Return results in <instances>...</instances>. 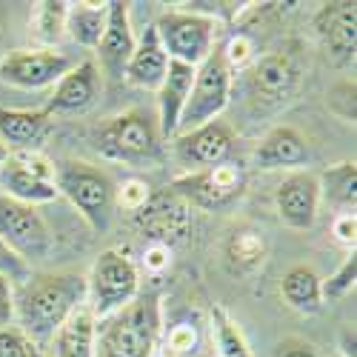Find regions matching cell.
<instances>
[{"mask_svg": "<svg viewBox=\"0 0 357 357\" xmlns=\"http://www.w3.org/2000/svg\"><path fill=\"white\" fill-rule=\"evenodd\" d=\"M66 12H69V3H63V0H46V3L35 6L32 26L38 40L46 43L43 49L61 43V38L66 35Z\"/></svg>", "mask_w": 357, "mask_h": 357, "instance_id": "29", "label": "cell"}, {"mask_svg": "<svg viewBox=\"0 0 357 357\" xmlns=\"http://www.w3.org/2000/svg\"><path fill=\"white\" fill-rule=\"evenodd\" d=\"M137 294H140V272L135 260L117 249L100 252L92 272L86 278V306L95 314V320L121 312Z\"/></svg>", "mask_w": 357, "mask_h": 357, "instance_id": "5", "label": "cell"}, {"mask_svg": "<svg viewBox=\"0 0 357 357\" xmlns=\"http://www.w3.org/2000/svg\"><path fill=\"white\" fill-rule=\"evenodd\" d=\"M52 132V117L43 109H0V143L9 152H40Z\"/></svg>", "mask_w": 357, "mask_h": 357, "instance_id": "19", "label": "cell"}, {"mask_svg": "<svg viewBox=\"0 0 357 357\" xmlns=\"http://www.w3.org/2000/svg\"><path fill=\"white\" fill-rule=\"evenodd\" d=\"M231 75L234 72L226 63L223 49L218 43L215 52L195 69V83H192L186 109L181 114V126H177V135L192 132V129L209 123V121H218L220 112L231 100Z\"/></svg>", "mask_w": 357, "mask_h": 357, "instance_id": "7", "label": "cell"}, {"mask_svg": "<svg viewBox=\"0 0 357 357\" xmlns=\"http://www.w3.org/2000/svg\"><path fill=\"white\" fill-rule=\"evenodd\" d=\"M152 26H155V32L160 38V46L169 54V61L186 63V66H195V69L218 46V29H220V23L215 20V15L169 9Z\"/></svg>", "mask_w": 357, "mask_h": 357, "instance_id": "6", "label": "cell"}, {"mask_svg": "<svg viewBox=\"0 0 357 357\" xmlns=\"http://www.w3.org/2000/svg\"><path fill=\"white\" fill-rule=\"evenodd\" d=\"M117 200H121V206H126L129 212H137L140 206L149 200V186L140 183V181H129L121 192H117Z\"/></svg>", "mask_w": 357, "mask_h": 357, "instance_id": "36", "label": "cell"}, {"mask_svg": "<svg viewBox=\"0 0 357 357\" xmlns=\"http://www.w3.org/2000/svg\"><path fill=\"white\" fill-rule=\"evenodd\" d=\"M95 314L83 303L52 337L54 357H95Z\"/></svg>", "mask_w": 357, "mask_h": 357, "instance_id": "23", "label": "cell"}, {"mask_svg": "<svg viewBox=\"0 0 357 357\" xmlns=\"http://www.w3.org/2000/svg\"><path fill=\"white\" fill-rule=\"evenodd\" d=\"M172 263V249L163 246V243H146V252H143V266L152 272H163L166 266Z\"/></svg>", "mask_w": 357, "mask_h": 357, "instance_id": "38", "label": "cell"}, {"mask_svg": "<svg viewBox=\"0 0 357 357\" xmlns=\"http://www.w3.org/2000/svg\"><path fill=\"white\" fill-rule=\"evenodd\" d=\"M195 83V66L169 61V72L158 89V126H160V137L172 140L181 126V114L186 109L189 92Z\"/></svg>", "mask_w": 357, "mask_h": 357, "instance_id": "20", "label": "cell"}, {"mask_svg": "<svg viewBox=\"0 0 357 357\" xmlns=\"http://www.w3.org/2000/svg\"><path fill=\"white\" fill-rule=\"evenodd\" d=\"M54 189L63 195L80 218L92 226L95 231H103L109 226L114 200H117V186L114 181L98 166L86 160H57L54 163Z\"/></svg>", "mask_w": 357, "mask_h": 357, "instance_id": "4", "label": "cell"}, {"mask_svg": "<svg viewBox=\"0 0 357 357\" xmlns=\"http://www.w3.org/2000/svg\"><path fill=\"white\" fill-rule=\"evenodd\" d=\"M166 72H169V54L160 46V38L155 32V26H146L140 40L135 43L132 61H129L123 77L137 89H152V92H158Z\"/></svg>", "mask_w": 357, "mask_h": 357, "instance_id": "22", "label": "cell"}, {"mask_svg": "<svg viewBox=\"0 0 357 357\" xmlns=\"http://www.w3.org/2000/svg\"><path fill=\"white\" fill-rule=\"evenodd\" d=\"M0 195L29 206L57 200L61 195L54 189V163L43 158V152H9L0 166Z\"/></svg>", "mask_w": 357, "mask_h": 357, "instance_id": "10", "label": "cell"}, {"mask_svg": "<svg viewBox=\"0 0 357 357\" xmlns=\"http://www.w3.org/2000/svg\"><path fill=\"white\" fill-rule=\"evenodd\" d=\"M135 32H132V17H129V3L123 0H109V20H106V32L98 43V61L100 69L106 72L109 80H123L126 66L132 61L135 52Z\"/></svg>", "mask_w": 357, "mask_h": 357, "instance_id": "17", "label": "cell"}, {"mask_svg": "<svg viewBox=\"0 0 357 357\" xmlns=\"http://www.w3.org/2000/svg\"><path fill=\"white\" fill-rule=\"evenodd\" d=\"M317 181H320V203L329 200L337 209V215L354 212V206H357V169L351 160L329 166L323 174H317Z\"/></svg>", "mask_w": 357, "mask_h": 357, "instance_id": "27", "label": "cell"}, {"mask_svg": "<svg viewBox=\"0 0 357 357\" xmlns=\"http://www.w3.org/2000/svg\"><path fill=\"white\" fill-rule=\"evenodd\" d=\"M340 351H343V357H357V351H354V329H346L340 335Z\"/></svg>", "mask_w": 357, "mask_h": 357, "instance_id": "40", "label": "cell"}, {"mask_svg": "<svg viewBox=\"0 0 357 357\" xmlns=\"http://www.w3.org/2000/svg\"><path fill=\"white\" fill-rule=\"evenodd\" d=\"M86 303V278L77 272L32 275L15 289L17 329L38 349L52 343L61 326Z\"/></svg>", "mask_w": 357, "mask_h": 357, "instance_id": "1", "label": "cell"}, {"mask_svg": "<svg viewBox=\"0 0 357 357\" xmlns=\"http://www.w3.org/2000/svg\"><path fill=\"white\" fill-rule=\"evenodd\" d=\"M314 32L337 66L354 63V54H357V6L354 3H349V0L323 3L314 15Z\"/></svg>", "mask_w": 357, "mask_h": 357, "instance_id": "16", "label": "cell"}, {"mask_svg": "<svg viewBox=\"0 0 357 357\" xmlns=\"http://www.w3.org/2000/svg\"><path fill=\"white\" fill-rule=\"evenodd\" d=\"M0 275H3L12 286H23L29 278H32V266H29L23 257H17L3 241H0Z\"/></svg>", "mask_w": 357, "mask_h": 357, "instance_id": "32", "label": "cell"}, {"mask_svg": "<svg viewBox=\"0 0 357 357\" xmlns=\"http://www.w3.org/2000/svg\"><path fill=\"white\" fill-rule=\"evenodd\" d=\"M297 83H301V66L289 52H269L263 57H255L246 69V89L249 98L263 109L283 106Z\"/></svg>", "mask_w": 357, "mask_h": 357, "instance_id": "11", "label": "cell"}, {"mask_svg": "<svg viewBox=\"0 0 357 357\" xmlns=\"http://www.w3.org/2000/svg\"><path fill=\"white\" fill-rule=\"evenodd\" d=\"M177 197H181L189 209H203V212H220L229 209L231 203L246 189V174L234 160L200 169V172H186L181 177H174L169 186Z\"/></svg>", "mask_w": 357, "mask_h": 357, "instance_id": "8", "label": "cell"}, {"mask_svg": "<svg viewBox=\"0 0 357 357\" xmlns=\"http://www.w3.org/2000/svg\"><path fill=\"white\" fill-rule=\"evenodd\" d=\"M283 301L301 314H317L323 309V294H320V275L312 266H291L280 280Z\"/></svg>", "mask_w": 357, "mask_h": 357, "instance_id": "24", "label": "cell"}, {"mask_svg": "<svg viewBox=\"0 0 357 357\" xmlns=\"http://www.w3.org/2000/svg\"><path fill=\"white\" fill-rule=\"evenodd\" d=\"M275 209L280 223H286L294 231H306L314 226L320 212V181L314 172L297 169L289 177H283L275 192Z\"/></svg>", "mask_w": 357, "mask_h": 357, "instance_id": "15", "label": "cell"}, {"mask_svg": "<svg viewBox=\"0 0 357 357\" xmlns=\"http://www.w3.org/2000/svg\"><path fill=\"white\" fill-rule=\"evenodd\" d=\"M332 234L337 237L343 246H351V249H354V241H357V218H354V212H340V215H335V220H332Z\"/></svg>", "mask_w": 357, "mask_h": 357, "instance_id": "35", "label": "cell"}, {"mask_svg": "<svg viewBox=\"0 0 357 357\" xmlns=\"http://www.w3.org/2000/svg\"><path fill=\"white\" fill-rule=\"evenodd\" d=\"M0 241L29 266L49 257L54 249V234L38 206H29L0 195Z\"/></svg>", "mask_w": 357, "mask_h": 357, "instance_id": "9", "label": "cell"}, {"mask_svg": "<svg viewBox=\"0 0 357 357\" xmlns=\"http://www.w3.org/2000/svg\"><path fill=\"white\" fill-rule=\"evenodd\" d=\"M354 283H357V255H346V260L337 266V272L329 278V280H320V294H323V303L329 301H343L346 294L354 291Z\"/></svg>", "mask_w": 357, "mask_h": 357, "instance_id": "31", "label": "cell"}, {"mask_svg": "<svg viewBox=\"0 0 357 357\" xmlns=\"http://www.w3.org/2000/svg\"><path fill=\"white\" fill-rule=\"evenodd\" d=\"M32 357H46V354H43V349H38V346H35V351H32Z\"/></svg>", "mask_w": 357, "mask_h": 357, "instance_id": "42", "label": "cell"}, {"mask_svg": "<svg viewBox=\"0 0 357 357\" xmlns=\"http://www.w3.org/2000/svg\"><path fill=\"white\" fill-rule=\"evenodd\" d=\"M223 255L231 266V272H241V275H249L255 272L257 266H263L266 255H269V243H266V237L260 229L255 226H237L229 241L223 246Z\"/></svg>", "mask_w": 357, "mask_h": 357, "instance_id": "25", "label": "cell"}, {"mask_svg": "<svg viewBox=\"0 0 357 357\" xmlns=\"http://www.w3.org/2000/svg\"><path fill=\"white\" fill-rule=\"evenodd\" d=\"M203 329L206 326L192 314H183V317L172 320L166 326L163 343H158L163 357H203V349H200L206 343Z\"/></svg>", "mask_w": 357, "mask_h": 357, "instance_id": "28", "label": "cell"}, {"mask_svg": "<svg viewBox=\"0 0 357 357\" xmlns=\"http://www.w3.org/2000/svg\"><path fill=\"white\" fill-rule=\"evenodd\" d=\"M174 155L183 166H189V172H200V169H212L220 163H229L234 155V129L223 121H209L192 132L174 135Z\"/></svg>", "mask_w": 357, "mask_h": 357, "instance_id": "13", "label": "cell"}, {"mask_svg": "<svg viewBox=\"0 0 357 357\" xmlns=\"http://www.w3.org/2000/svg\"><path fill=\"white\" fill-rule=\"evenodd\" d=\"M158 294H137L129 306L95 326V357H155L160 343Z\"/></svg>", "mask_w": 357, "mask_h": 357, "instance_id": "2", "label": "cell"}, {"mask_svg": "<svg viewBox=\"0 0 357 357\" xmlns=\"http://www.w3.org/2000/svg\"><path fill=\"white\" fill-rule=\"evenodd\" d=\"M32 351H35V343L15 323L0 329V357H32Z\"/></svg>", "mask_w": 357, "mask_h": 357, "instance_id": "33", "label": "cell"}, {"mask_svg": "<svg viewBox=\"0 0 357 357\" xmlns=\"http://www.w3.org/2000/svg\"><path fill=\"white\" fill-rule=\"evenodd\" d=\"M212 332L220 357H252V349L223 306H212Z\"/></svg>", "mask_w": 357, "mask_h": 357, "instance_id": "30", "label": "cell"}, {"mask_svg": "<svg viewBox=\"0 0 357 357\" xmlns=\"http://www.w3.org/2000/svg\"><path fill=\"white\" fill-rule=\"evenodd\" d=\"M15 323V286L0 275V329Z\"/></svg>", "mask_w": 357, "mask_h": 357, "instance_id": "37", "label": "cell"}, {"mask_svg": "<svg viewBox=\"0 0 357 357\" xmlns=\"http://www.w3.org/2000/svg\"><path fill=\"white\" fill-rule=\"evenodd\" d=\"M75 63L54 49H15L0 57V80L17 89L54 86Z\"/></svg>", "mask_w": 357, "mask_h": 357, "instance_id": "12", "label": "cell"}, {"mask_svg": "<svg viewBox=\"0 0 357 357\" xmlns=\"http://www.w3.org/2000/svg\"><path fill=\"white\" fill-rule=\"evenodd\" d=\"M278 357H320V351L306 340H286L280 343Z\"/></svg>", "mask_w": 357, "mask_h": 357, "instance_id": "39", "label": "cell"}, {"mask_svg": "<svg viewBox=\"0 0 357 357\" xmlns=\"http://www.w3.org/2000/svg\"><path fill=\"white\" fill-rule=\"evenodd\" d=\"M95 149L114 163L149 166L163 158V137L158 117L149 109H129L114 114L95 132Z\"/></svg>", "mask_w": 357, "mask_h": 357, "instance_id": "3", "label": "cell"}, {"mask_svg": "<svg viewBox=\"0 0 357 357\" xmlns=\"http://www.w3.org/2000/svg\"><path fill=\"white\" fill-rule=\"evenodd\" d=\"M135 223L149 243H163L172 249L192 226V209L172 189L160 195H149V200L135 212Z\"/></svg>", "mask_w": 357, "mask_h": 357, "instance_id": "14", "label": "cell"}, {"mask_svg": "<svg viewBox=\"0 0 357 357\" xmlns=\"http://www.w3.org/2000/svg\"><path fill=\"white\" fill-rule=\"evenodd\" d=\"M309 163V146L294 126H272L255 149V166L260 169H301Z\"/></svg>", "mask_w": 357, "mask_h": 357, "instance_id": "21", "label": "cell"}, {"mask_svg": "<svg viewBox=\"0 0 357 357\" xmlns=\"http://www.w3.org/2000/svg\"><path fill=\"white\" fill-rule=\"evenodd\" d=\"M98 66L95 61H83V63H75L61 80L54 83V92L52 98L46 100L43 112L49 117L54 114H77V112H86L89 106L95 103L98 98Z\"/></svg>", "mask_w": 357, "mask_h": 357, "instance_id": "18", "label": "cell"}, {"mask_svg": "<svg viewBox=\"0 0 357 357\" xmlns=\"http://www.w3.org/2000/svg\"><path fill=\"white\" fill-rule=\"evenodd\" d=\"M6 158H9V149H6L3 143H0V166H3V163H6Z\"/></svg>", "mask_w": 357, "mask_h": 357, "instance_id": "41", "label": "cell"}, {"mask_svg": "<svg viewBox=\"0 0 357 357\" xmlns=\"http://www.w3.org/2000/svg\"><path fill=\"white\" fill-rule=\"evenodd\" d=\"M109 20V3H69L66 12V35L83 46L98 49Z\"/></svg>", "mask_w": 357, "mask_h": 357, "instance_id": "26", "label": "cell"}, {"mask_svg": "<svg viewBox=\"0 0 357 357\" xmlns=\"http://www.w3.org/2000/svg\"><path fill=\"white\" fill-rule=\"evenodd\" d=\"M329 106L332 112H337L343 121L354 123V80H343L340 86H335L329 92Z\"/></svg>", "mask_w": 357, "mask_h": 357, "instance_id": "34", "label": "cell"}]
</instances>
